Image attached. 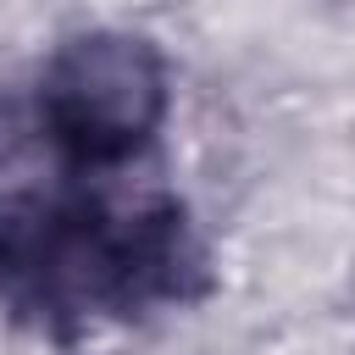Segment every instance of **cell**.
<instances>
[{"label":"cell","instance_id":"obj_1","mask_svg":"<svg viewBox=\"0 0 355 355\" xmlns=\"http://www.w3.org/2000/svg\"><path fill=\"white\" fill-rule=\"evenodd\" d=\"M166 116V61L128 28L67 39L39 78V128L78 166L133 161Z\"/></svg>","mask_w":355,"mask_h":355}]
</instances>
